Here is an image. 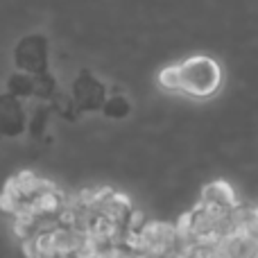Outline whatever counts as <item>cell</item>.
I'll return each mask as SVG.
<instances>
[{
  "instance_id": "obj_1",
  "label": "cell",
  "mask_w": 258,
  "mask_h": 258,
  "mask_svg": "<svg viewBox=\"0 0 258 258\" xmlns=\"http://www.w3.org/2000/svg\"><path fill=\"white\" fill-rule=\"evenodd\" d=\"M222 84V68L206 54H192L181 61V91L192 98H211Z\"/></svg>"
},
{
  "instance_id": "obj_2",
  "label": "cell",
  "mask_w": 258,
  "mask_h": 258,
  "mask_svg": "<svg viewBox=\"0 0 258 258\" xmlns=\"http://www.w3.org/2000/svg\"><path fill=\"white\" fill-rule=\"evenodd\" d=\"M5 188L14 190L21 200H34V197L41 195V192L52 190L54 183L48 181V179H43V177H39V174L32 172V170H21V172H16L12 179H7Z\"/></svg>"
},
{
  "instance_id": "obj_3",
  "label": "cell",
  "mask_w": 258,
  "mask_h": 258,
  "mask_svg": "<svg viewBox=\"0 0 258 258\" xmlns=\"http://www.w3.org/2000/svg\"><path fill=\"white\" fill-rule=\"evenodd\" d=\"M200 204H213V206H224V209H236L238 197L231 183L227 181H211L202 188Z\"/></svg>"
},
{
  "instance_id": "obj_4",
  "label": "cell",
  "mask_w": 258,
  "mask_h": 258,
  "mask_svg": "<svg viewBox=\"0 0 258 258\" xmlns=\"http://www.w3.org/2000/svg\"><path fill=\"white\" fill-rule=\"evenodd\" d=\"M50 236H52L54 251H57L59 256H71L73 258V251H75L77 242H80L82 229L66 227V224H57V227L50 229Z\"/></svg>"
},
{
  "instance_id": "obj_5",
  "label": "cell",
  "mask_w": 258,
  "mask_h": 258,
  "mask_svg": "<svg viewBox=\"0 0 258 258\" xmlns=\"http://www.w3.org/2000/svg\"><path fill=\"white\" fill-rule=\"evenodd\" d=\"M34 204L39 215H59V211L63 209V192H59L57 188L45 190L41 195H36L34 200H30Z\"/></svg>"
},
{
  "instance_id": "obj_6",
  "label": "cell",
  "mask_w": 258,
  "mask_h": 258,
  "mask_svg": "<svg viewBox=\"0 0 258 258\" xmlns=\"http://www.w3.org/2000/svg\"><path fill=\"white\" fill-rule=\"evenodd\" d=\"M159 86L168 93H179L181 91V63H170V66L159 71Z\"/></svg>"
},
{
  "instance_id": "obj_7",
  "label": "cell",
  "mask_w": 258,
  "mask_h": 258,
  "mask_svg": "<svg viewBox=\"0 0 258 258\" xmlns=\"http://www.w3.org/2000/svg\"><path fill=\"white\" fill-rule=\"evenodd\" d=\"M25 202L27 200H21V197H18L14 190H9V188H3V192H0V211L7 215H16L18 211L23 209Z\"/></svg>"
},
{
  "instance_id": "obj_8",
  "label": "cell",
  "mask_w": 258,
  "mask_h": 258,
  "mask_svg": "<svg viewBox=\"0 0 258 258\" xmlns=\"http://www.w3.org/2000/svg\"><path fill=\"white\" fill-rule=\"evenodd\" d=\"M165 258H177V256H165Z\"/></svg>"
}]
</instances>
